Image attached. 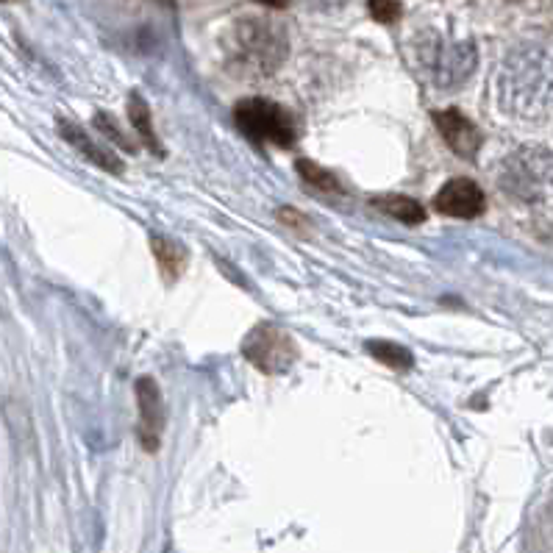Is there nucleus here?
<instances>
[{
	"mask_svg": "<svg viewBox=\"0 0 553 553\" xmlns=\"http://www.w3.org/2000/svg\"><path fill=\"white\" fill-rule=\"evenodd\" d=\"M95 126H98V131H103L106 137L112 139V142H117L120 148H126V151H137V145H134L131 139H126V134L120 131V126H117L106 112H101L98 117H95Z\"/></svg>",
	"mask_w": 553,
	"mask_h": 553,
	"instance_id": "nucleus-13",
	"label": "nucleus"
},
{
	"mask_svg": "<svg viewBox=\"0 0 553 553\" xmlns=\"http://www.w3.org/2000/svg\"><path fill=\"white\" fill-rule=\"evenodd\" d=\"M381 212H387L395 220H401L403 226H420V223H426V206L415 198H409V195H378L373 198Z\"/></svg>",
	"mask_w": 553,
	"mask_h": 553,
	"instance_id": "nucleus-7",
	"label": "nucleus"
},
{
	"mask_svg": "<svg viewBox=\"0 0 553 553\" xmlns=\"http://www.w3.org/2000/svg\"><path fill=\"white\" fill-rule=\"evenodd\" d=\"M128 117H131V126H134V131H137V137L148 145V151L156 153V156H162L164 148H162V142H159V137H156V131H153V114L151 109H148L145 98L137 95V92L128 98Z\"/></svg>",
	"mask_w": 553,
	"mask_h": 553,
	"instance_id": "nucleus-8",
	"label": "nucleus"
},
{
	"mask_svg": "<svg viewBox=\"0 0 553 553\" xmlns=\"http://www.w3.org/2000/svg\"><path fill=\"white\" fill-rule=\"evenodd\" d=\"M151 245L153 256H156V262L162 267L164 278H167V281H176V278L184 273V264H187V253H184V248L167 237H153Z\"/></svg>",
	"mask_w": 553,
	"mask_h": 553,
	"instance_id": "nucleus-9",
	"label": "nucleus"
},
{
	"mask_svg": "<svg viewBox=\"0 0 553 553\" xmlns=\"http://www.w3.org/2000/svg\"><path fill=\"white\" fill-rule=\"evenodd\" d=\"M370 6V14L376 23H384V26H392L403 17V3L401 0H367Z\"/></svg>",
	"mask_w": 553,
	"mask_h": 553,
	"instance_id": "nucleus-12",
	"label": "nucleus"
},
{
	"mask_svg": "<svg viewBox=\"0 0 553 553\" xmlns=\"http://www.w3.org/2000/svg\"><path fill=\"white\" fill-rule=\"evenodd\" d=\"M434 126L440 128L442 139L453 153H459L462 159H476L481 148V131L473 120H467L459 109H442L434 112Z\"/></svg>",
	"mask_w": 553,
	"mask_h": 553,
	"instance_id": "nucleus-5",
	"label": "nucleus"
},
{
	"mask_svg": "<svg viewBox=\"0 0 553 553\" xmlns=\"http://www.w3.org/2000/svg\"><path fill=\"white\" fill-rule=\"evenodd\" d=\"M137 406H139V442L145 451L156 453L162 445L164 426V401L162 390L153 378H139L137 381Z\"/></svg>",
	"mask_w": 553,
	"mask_h": 553,
	"instance_id": "nucleus-3",
	"label": "nucleus"
},
{
	"mask_svg": "<svg viewBox=\"0 0 553 553\" xmlns=\"http://www.w3.org/2000/svg\"><path fill=\"white\" fill-rule=\"evenodd\" d=\"M434 209L445 217H459V220H473L487 209L484 192L476 181L470 178H451L434 198Z\"/></svg>",
	"mask_w": 553,
	"mask_h": 553,
	"instance_id": "nucleus-4",
	"label": "nucleus"
},
{
	"mask_svg": "<svg viewBox=\"0 0 553 553\" xmlns=\"http://www.w3.org/2000/svg\"><path fill=\"white\" fill-rule=\"evenodd\" d=\"M59 134L64 137V142L76 145L78 151L84 153V159H87V162L98 164V167L106 170V173H123V162H120L117 156H112L109 151H103L98 142H92V137H89L87 131L78 126V123L59 117Z\"/></svg>",
	"mask_w": 553,
	"mask_h": 553,
	"instance_id": "nucleus-6",
	"label": "nucleus"
},
{
	"mask_svg": "<svg viewBox=\"0 0 553 553\" xmlns=\"http://www.w3.org/2000/svg\"><path fill=\"white\" fill-rule=\"evenodd\" d=\"M234 120L237 128L251 137L253 142H273L278 148H290L298 131L292 123V114L278 106L276 101H267V98H245L237 103L234 109Z\"/></svg>",
	"mask_w": 553,
	"mask_h": 553,
	"instance_id": "nucleus-1",
	"label": "nucleus"
},
{
	"mask_svg": "<svg viewBox=\"0 0 553 553\" xmlns=\"http://www.w3.org/2000/svg\"><path fill=\"white\" fill-rule=\"evenodd\" d=\"M367 353H370L373 359H378L381 365L395 367V370H412V365H415L412 351H409V348H403V345H398V342L370 340L367 342Z\"/></svg>",
	"mask_w": 553,
	"mask_h": 553,
	"instance_id": "nucleus-11",
	"label": "nucleus"
},
{
	"mask_svg": "<svg viewBox=\"0 0 553 553\" xmlns=\"http://www.w3.org/2000/svg\"><path fill=\"white\" fill-rule=\"evenodd\" d=\"M256 3L270 6V9H287V6H290V0H256Z\"/></svg>",
	"mask_w": 553,
	"mask_h": 553,
	"instance_id": "nucleus-15",
	"label": "nucleus"
},
{
	"mask_svg": "<svg viewBox=\"0 0 553 553\" xmlns=\"http://www.w3.org/2000/svg\"><path fill=\"white\" fill-rule=\"evenodd\" d=\"M242 353L256 370H262L267 376H281L295 365L298 345L292 340L290 331H284L276 323H259L242 340Z\"/></svg>",
	"mask_w": 553,
	"mask_h": 553,
	"instance_id": "nucleus-2",
	"label": "nucleus"
},
{
	"mask_svg": "<svg viewBox=\"0 0 553 553\" xmlns=\"http://www.w3.org/2000/svg\"><path fill=\"white\" fill-rule=\"evenodd\" d=\"M295 170H298V176L309 189H315V192H323V195H342V181L331 170L326 167H320L312 159H298L295 164Z\"/></svg>",
	"mask_w": 553,
	"mask_h": 553,
	"instance_id": "nucleus-10",
	"label": "nucleus"
},
{
	"mask_svg": "<svg viewBox=\"0 0 553 553\" xmlns=\"http://www.w3.org/2000/svg\"><path fill=\"white\" fill-rule=\"evenodd\" d=\"M278 220H281L284 226L298 228V231H303V228L309 226V220H306L298 209H290V206H287V209H278Z\"/></svg>",
	"mask_w": 553,
	"mask_h": 553,
	"instance_id": "nucleus-14",
	"label": "nucleus"
}]
</instances>
